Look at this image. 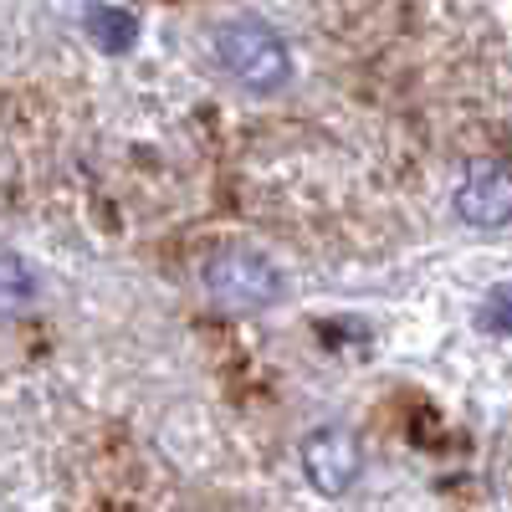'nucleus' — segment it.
<instances>
[{
	"mask_svg": "<svg viewBox=\"0 0 512 512\" xmlns=\"http://www.w3.org/2000/svg\"><path fill=\"white\" fill-rule=\"evenodd\" d=\"M82 26H88V36L98 41L103 52H128L134 47V36H139V26H134V16L128 11H118V6H88L82 11Z\"/></svg>",
	"mask_w": 512,
	"mask_h": 512,
	"instance_id": "nucleus-5",
	"label": "nucleus"
},
{
	"mask_svg": "<svg viewBox=\"0 0 512 512\" xmlns=\"http://www.w3.org/2000/svg\"><path fill=\"white\" fill-rule=\"evenodd\" d=\"M36 303V272L21 256H0V318H16Z\"/></svg>",
	"mask_w": 512,
	"mask_h": 512,
	"instance_id": "nucleus-6",
	"label": "nucleus"
},
{
	"mask_svg": "<svg viewBox=\"0 0 512 512\" xmlns=\"http://www.w3.org/2000/svg\"><path fill=\"white\" fill-rule=\"evenodd\" d=\"M364 472V446L349 425H318L303 441V477L323 497H344Z\"/></svg>",
	"mask_w": 512,
	"mask_h": 512,
	"instance_id": "nucleus-3",
	"label": "nucleus"
},
{
	"mask_svg": "<svg viewBox=\"0 0 512 512\" xmlns=\"http://www.w3.org/2000/svg\"><path fill=\"white\" fill-rule=\"evenodd\" d=\"M200 277H205L210 303H221V308H231V313L272 308V303H282V292H287L282 272L267 262L262 251H246V246H226V251H216V256L205 262Z\"/></svg>",
	"mask_w": 512,
	"mask_h": 512,
	"instance_id": "nucleus-2",
	"label": "nucleus"
},
{
	"mask_svg": "<svg viewBox=\"0 0 512 512\" xmlns=\"http://www.w3.org/2000/svg\"><path fill=\"white\" fill-rule=\"evenodd\" d=\"M216 57L221 67L251 93H277L282 82L292 77V57H287V41L267 26V21H226L216 31Z\"/></svg>",
	"mask_w": 512,
	"mask_h": 512,
	"instance_id": "nucleus-1",
	"label": "nucleus"
},
{
	"mask_svg": "<svg viewBox=\"0 0 512 512\" xmlns=\"http://www.w3.org/2000/svg\"><path fill=\"white\" fill-rule=\"evenodd\" d=\"M477 328L482 333H512V287L487 292V303L477 308Z\"/></svg>",
	"mask_w": 512,
	"mask_h": 512,
	"instance_id": "nucleus-7",
	"label": "nucleus"
},
{
	"mask_svg": "<svg viewBox=\"0 0 512 512\" xmlns=\"http://www.w3.org/2000/svg\"><path fill=\"white\" fill-rule=\"evenodd\" d=\"M451 205H456V216L466 226H477V231L507 226L512 221V169L507 164H492V159H477L461 175Z\"/></svg>",
	"mask_w": 512,
	"mask_h": 512,
	"instance_id": "nucleus-4",
	"label": "nucleus"
}]
</instances>
